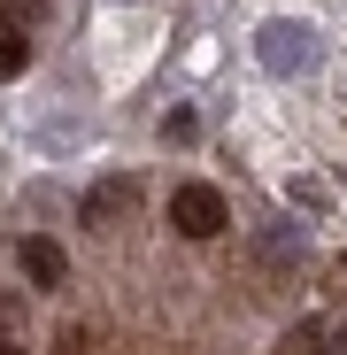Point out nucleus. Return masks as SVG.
Segmentation results:
<instances>
[{"instance_id": "2", "label": "nucleus", "mask_w": 347, "mask_h": 355, "mask_svg": "<svg viewBox=\"0 0 347 355\" xmlns=\"http://www.w3.org/2000/svg\"><path fill=\"white\" fill-rule=\"evenodd\" d=\"M170 224H178L186 240H216V232L231 224V209H224V193L208 186V178H186V186L170 193Z\"/></svg>"}, {"instance_id": "1", "label": "nucleus", "mask_w": 347, "mask_h": 355, "mask_svg": "<svg viewBox=\"0 0 347 355\" xmlns=\"http://www.w3.org/2000/svg\"><path fill=\"white\" fill-rule=\"evenodd\" d=\"M255 62H263L270 78H301V70L317 62V31L294 24V16H270V24L255 31Z\"/></svg>"}, {"instance_id": "6", "label": "nucleus", "mask_w": 347, "mask_h": 355, "mask_svg": "<svg viewBox=\"0 0 347 355\" xmlns=\"http://www.w3.org/2000/svg\"><path fill=\"white\" fill-rule=\"evenodd\" d=\"M324 355H347V332H332V347H324Z\"/></svg>"}, {"instance_id": "3", "label": "nucleus", "mask_w": 347, "mask_h": 355, "mask_svg": "<svg viewBox=\"0 0 347 355\" xmlns=\"http://www.w3.org/2000/svg\"><path fill=\"white\" fill-rule=\"evenodd\" d=\"M132 201H139V186H132V178H100V186L78 201V216H85V224H108V216H124Z\"/></svg>"}, {"instance_id": "5", "label": "nucleus", "mask_w": 347, "mask_h": 355, "mask_svg": "<svg viewBox=\"0 0 347 355\" xmlns=\"http://www.w3.org/2000/svg\"><path fill=\"white\" fill-rule=\"evenodd\" d=\"M24 62H31V31L24 24H0V78H16Z\"/></svg>"}, {"instance_id": "4", "label": "nucleus", "mask_w": 347, "mask_h": 355, "mask_svg": "<svg viewBox=\"0 0 347 355\" xmlns=\"http://www.w3.org/2000/svg\"><path fill=\"white\" fill-rule=\"evenodd\" d=\"M16 263H24V278H31V286H62V270H70L54 240H24V248H16Z\"/></svg>"}, {"instance_id": "7", "label": "nucleus", "mask_w": 347, "mask_h": 355, "mask_svg": "<svg viewBox=\"0 0 347 355\" xmlns=\"http://www.w3.org/2000/svg\"><path fill=\"white\" fill-rule=\"evenodd\" d=\"M0 355H31V347H16V340H0Z\"/></svg>"}]
</instances>
